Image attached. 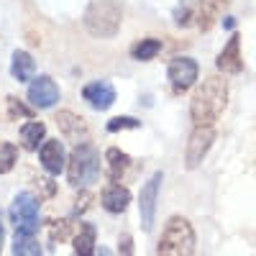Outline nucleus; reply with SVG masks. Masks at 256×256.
Wrapping results in <instances>:
<instances>
[{
  "instance_id": "f3484780",
  "label": "nucleus",
  "mask_w": 256,
  "mask_h": 256,
  "mask_svg": "<svg viewBox=\"0 0 256 256\" xmlns=\"http://www.w3.org/2000/svg\"><path fill=\"white\" fill-rule=\"evenodd\" d=\"M44 136H46V126L44 123L31 120V123H26L24 128H20V144H24L26 152H36Z\"/></svg>"
},
{
  "instance_id": "9b49d317",
  "label": "nucleus",
  "mask_w": 256,
  "mask_h": 256,
  "mask_svg": "<svg viewBox=\"0 0 256 256\" xmlns=\"http://www.w3.org/2000/svg\"><path fill=\"white\" fill-rule=\"evenodd\" d=\"M82 98L88 100L95 110H108L110 105L116 102V88L110 82H105V80L90 82V84H84V88H82Z\"/></svg>"
},
{
  "instance_id": "b1692460",
  "label": "nucleus",
  "mask_w": 256,
  "mask_h": 256,
  "mask_svg": "<svg viewBox=\"0 0 256 256\" xmlns=\"http://www.w3.org/2000/svg\"><path fill=\"white\" fill-rule=\"evenodd\" d=\"M8 105H10V113H13V116H31V110L24 108V105H18L16 98H8Z\"/></svg>"
},
{
  "instance_id": "2eb2a0df",
  "label": "nucleus",
  "mask_w": 256,
  "mask_h": 256,
  "mask_svg": "<svg viewBox=\"0 0 256 256\" xmlns=\"http://www.w3.org/2000/svg\"><path fill=\"white\" fill-rule=\"evenodd\" d=\"M34 70H36V62L28 52H13V59H10V74L13 80L18 82H28L34 77Z\"/></svg>"
},
{
  "instance_id": "9d476101",
  "label": "nucleus",
  "mask_w": 256,
  "mask_h": 256,
  "mask_svg": "<svg viewBox=\"0 0 256 256\" xmlns=\"http://www.w3.org/2000/svg\"><path fill=\"white\" fill-rule=\"evenodd\" d=\"M28 100L34 102V108H54L59 102V88L52 77H36L28 84Z\"/></svg>"
},
{
  "instance_id": "0eeeda50",
  "label": "nucleus",
  "mask_w": 256,
  "mask_h": 256,
  "mask_svg": "<svg viewBox=\"0 0 256 256\" xmlns=\"http://www.w3.org/2000/svg\"><path fill=\"white\" fill-rule=\"evenodd\" d=\"M212 16H216V6L210 0H182L174 18H177V26H192L198 20L200 28H210L212 24Z\"/></svg>"
},
{
  "instance_id": "f8f14e48",
  "label": "nucleus",
  "mask_w": 256,
  "mask_h": 256,
  "mask_svg": "<svg viewBox=\"0 0 256 256\" xmlns=\"http://www.w3.org/2000/svg\"><path fill=\"white\" fill-rule=\"evenodd\" d=\"M218 70L226 72V74H238L244 70V59H241V36L238 34H233L228 38V44L226 49L218 54Z\"/></svg>"
},
{
  "instance_id": "6ab92c4d",
  "label": "nucleus",
  "mask_w": 256,
  "mask_h": 256,
  "mask_svg": "<svg viewBox=\"0 0 256 256\" xmlns=\"http://www.w3.org/2000/svg\"><path fill=\"white\" fill-rule=\"evenodd\" d=\"M92 246H95V226L82 223L80 233L74 236V254L88 256V254H92Z\"/></svg>"
},
{
  "instance_id": "20e7f679",
  "label": "nucleus",
  "mask_w": 256,
  "mask_h": 256,
  "mask_svg": "<svg viewBox=\"0 0 256 256\" xmlns=\"http://www.w3.org/2000/svg\"><path fill=\"white\" fill-rule=\"evenodd\" d=\"M67 177H70V184H74V187H90V184L98 182L100 156H98V148L92 144H80L72 152Z\"/></svg>"
},
{
  "instance_id": "aec40b11",
  "label": "nucleus",
  "mask_w": 256,
  "mask_h": 256,
  "mask_svg": "<svg viewBox=\"0 0 256 256\" xmlns=\"http://www.w3.org/2000/svg\"><path fill=\"white\" fill-rule=\"evenodd\" d=\"M10 251H13L16 256H20V254H26V256H38V254H41V246L34 241V236H28V233H18V230H16V238H13Z\"/></svg>"
},
{
  "instance_id": "412c9836",
  "label": "nucleus",
  "mask_w": 256,
  "mask_h": 256,
  "mask_svg": "<svg viewBox=\"0 0 256 256\" xmlns=\"http://www.w3.org/2000/svg\"><path fill=\"white\" fill-rule=\"evenodd\" d=\"M105 159H108V174H110V180H118L126 172L128 162H131L120 152V148H108V152H105Z\"/></svg>"
},
{
  "instance_id": "5701e85b",
  "label": "nucleus",
  "mask_w": 256,
  "mask_h": 256,
  "mask_svg": "<svg viewBox=\"0 0 256 256\" xmlns=\"http://www.w3.org/2000/svg\"><path fill=\"white\" fill-rule=\"evenodd\" d=\"M141 123L136 120V118H131V116H118V118H113L110 123H108V131L110 134H116V131H126V128H138Z\"/></svg>"
},
{
  "instance_id": "39448f33",
  "label": "nucleus",
  "mask_w": 256,
  "mask_h": 256,
  "mask_svg": "<svg viewBox=\"0 0 256 256\" xmlns=\"http://www.w3.org/2000/svg\"><path fill=\"white\" fill-rule=\"evenodd\" d=\"M8 216L16 226L18 233H28V236H34V233L38 230V202L36 198L31 195V192H20V195H16Z\"/></svg>"
},
{
  "instance_id": "393cba45",
  "label": "nucleus",
  "mask_w": 256,
  "mask_h": 256,
  "mask_svg": "<svg viewBox=\"0 0 256 256\" xmlns=\"http://www.w3.org/2000/svg\"><path fill=\"white\" fill-rule=\"evenodd\" d=\"M88 202H90V195L84 192V198H80V200H77V210H88Z\"/></svg>"
},
{
  "instance_id": "7ed1b4c3",
  "label": "nucleus",
  "mask_w": 256,
  "mask_h": 256,
  "mask_svg": "<svg viewBox=\"0 0 256 256\" xmlns=\"http://www.w3.org/2000/svg\"><path fill=\"white\" fill-rule=\"evenodd\" d=\"M156 254H166V256H184V254H195V230H192L190 220L174 216L169 218L162 238H159V246H156Z\"/></svg>"
},
{
  "instance_id": "a211bd4d",
  "label": "nucleus",
  "mask_w": 256,
  "mask_h": 256,
  "mask_svg": "<svg viewBox=\"0 0 256 256\" xmlns=\"http://www.w3.org/2000/svg\"><path fill=\"white\" fill-rule=\"evenodd\" d=\"M159 52H162V41L159 38H144V41H136V44L131 46V56L136 62H148V59H154Z\"/></svg>"
},
{
  "instance_id": "dca6fc26",
  "label": "nucleus",
  "mask_w": 256,
  "mask_h": 256,
  "mask_svg": "<svg viewBox=\"0 0 256 256\" xmlns=\"http://www.w3.org/2000/svg\"><path fill=\"white\" fill-rule=\"evenodd\" d=\"M56 126H59V131L67 136L70 141H77L80 136L88 134V126H84V120L74 113H59L56 116Z\"/></svg>"
},
{
  "instance_id": "cd10ccee",
  "label": "nucleus",
  "mask_w": 256,
  "mask_h": 256,
  "mask_svg": "<svg viewBox=\"0 0 256 256\" xmlns=\"http://www.w3.org/2000/svg\"><path fill=\"white\" fill-rule=\"evenodd\" d=\"M0 244H3V228H0Z\"/></svg>"
},
{
  "instance_id": "4468645a",
  "label": "nucleus",
  "mask_w": 256,
  "mask_h": 256,
  "mask_svg": "<svg viewBox=\"0 0 256 256\" xmlns=\"http://www.w3.org/2000/svg\"><path fill=\"white\" fill-rule=\"evenodd\" d=\"M128 202H131V192H128L126 187L120 184H108L102 190V208L108 212H123L128 208Z\"/></svg>"
},
{
  "instance_id": "ddd939ff",
  "label": "nucleus",
  "mask_w": 256,
  "mask_h": 256,
  "mask_svg": "<svg viewBox=\"0 0 256 256\" xmlns=\"http://www.w3.org/2000/svg\"><path fill=\"white\" fill-rule=\"evenodd\" d=\"M41 166L46 169L49 174H62L64 172V166H67V154H64V146H62V141H56V138H52V141H46L44 146H41Z\"/></svg>"
},
{
  "instance_id": "6e6552de",
  "label": "nucleus",
  "mask_w": 256,
  "mask_h": 256,
  "mask_svg": "<svg viewBox=\"0 0 256 256\" xmlns=\"http://www.w3.org/2000/svg\"><path fill=\"white\" fill-rule=\"evenodd\" d=\"M198 74H200V67H198V62L190 59V56H177V59L169 62V67H166V77H169L174 90L192 88V84L198 82Z\"/></svg>"
},
{
  "instance_id": "a878e982",
  "label": "nucleus",
  "mask_w": 256,
  "mask_h": 256,
  "mask_svg": "<svg viewBox=\"0 0 256 256\" xmlns=\"http://www.w3.org/2000/svg\"><path fill=\"white\" fill-rule=\"evenodd\" d=\"M120 251H126V254H131V251H134V248H131V238H128V236L120 238Z\"/></svg>"
},
{
  "instance_id": "423d86ee",
  "label": "nucleus",
  "mask_w": 256,
  "mask_h": 256,
  "mask_svg": "<svg viewBox=\"0 0 256 256\" xmlns=\"http://www.w3.org/2000/svg\"><path fill=\"white\" fill-rule=\"evenodd\" d=\"M212 141H216V128L212 126H195V131L190 134V144L184 148V166L198 169L202 159L208 156Z\"/></svg>"
},
{
  "instance_id": "f03ea898",
  "label": "nucleus",
  "mask_w": 256,
  "mask_h": 256,
  "mask_svg": "<svg viewBox=\"0 0 256 256\" xmlns=\"http://www.w3.org/2000/svg\"><path fill=\"white\" fill-rule=\"evenodd\" d=\"M123 20V8L116 0H92L84 10V28L98 38H110L118 34Z\"/></svg>"
},
{
  "instance_id": "f257e3e1",
  "label": "nucleus",
  "mask_w": 256,
  "mask_h": 256,
  "mask_svg": "<svg viewBox=\"0 0 256 256\" xmlns=\"http://www.w3.org/2000/svg\"><path fill=\"white\" fill-rule=\"evenodd\" d=\"M226 102H228V84L220 77H205V82H200L195 95H192L190 116L195 126H212L223 116Z\"/></svg>"
},
{
  "instance_id": "4be33fe9",
  "label": "nucleus",
  "mask_w": 256,
  "mask_h": 256,
  "mask_svg": "<svg viewBox=\"0 0 256 256\" xmlns=\"http://www.w3.org/2000/svg\"><path fill=\"white\" fill-rule=\"evenodd\" d=\"M16 156H18V152L13 144H8V141L0 144V174H8L16 166Z\"/></svg>"
},
{
  "instance_id": "1a4fd4ad",
  "label": "nucleus",
  "mask_w": 256,
  "mask_h": 256,
  "mask_svg": "<svg viewBox=\"0 0 256 256\" xmlns=\"http://www.w3.org/2000/svg\"><path fill=\"white\" fill-rule=\"evenodd\" d=\"M164 174L156 172L152 180H148L141 190V226L144 230L154 228V218H156V200H159V190H162Z\"/></svg>"
},
{
  "instance_id": "bb28decb",
  "label": "nucleus",
  "mask_w": 256,
  "mask_h": 256,
  "mask_svg": "<svg viewBox=\"0 0 256 256\" xmlns=\"http://www.w3.org/2000/svg\"><path fill=\"white\" fill-rule=\"evenodd\" d=\"M233 26H236V18H230V16H228V18L223 20V28H233Z\"/></svg>"
}]
</instances>
